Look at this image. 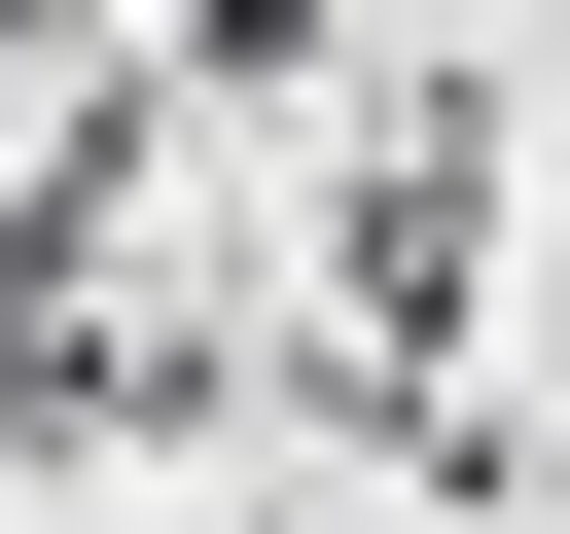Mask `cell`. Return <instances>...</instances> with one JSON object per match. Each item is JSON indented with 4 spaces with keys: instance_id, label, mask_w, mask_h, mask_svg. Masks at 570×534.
I'll list each match as a JSON object with an SVG mask.
<instances>
[{
    "instance_id": "1",
    "label": "cell",
    "mask_w": 570,
    "mask_h": 534,
    "mask_svg": "<svg viewBox=\"0 0 570 534\" xmlns=\"http://www.w3.org/2000/svg\"><path fill=\"white\" fill-rule=\"evenodd\" d=\"M463 285H499V107H356V178H321V356L428 392Z\"/></svg>"
}]
</instances>
